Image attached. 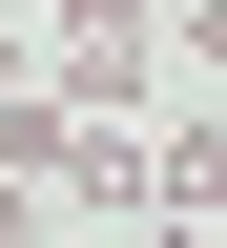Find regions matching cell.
<instances>
[{
    "label": "cell",
    "mask_w": 227,
    "mask_h": 248,
    "mask_svg": "<svg viewBox=\"0 0 227 248\" xmlns=\"http://www.w3.org/2000/svg\"><path fill=\"white\" fill-rule=\"evenodd\" d=\"M0 248H42V186H0Z\"/></svg>",
    "instance_id": "3"
},
{
    "label": "cell",
    "mask_w": 227,
    "mask_h": 248,
    "mask_svg": "<svg viewBox=\"0 0 227 248\" xmlns=\"http://www.w3.org/2000/svg\"><path fill=\"white\" fill-rule=\"evenodd\" d=\"M145 21H166V0H42V62L83 83V104H145V83H166V42H145Z\"/></svg>",
    "instance_id": "1"
},
{
    "label": "cell",
    "mask_w": 227,
    "mask_h": 248,
    "mask_svg": "<svg viewBox=\"0 0 227 248\" xmlns=\"http://www.w3.org/2000/svg\"><path fill=\"white\" fill-rule=\"evenodd\" d=\"M166 21H186V0H166Z\"/></svg>",
    "instance_id": "5"
},
{
    "label": "cell",
    "mask_w": 227,
    "mask_h": 248,
    "mask_svg": "<svg viewBox=\"0 0 227 248\" xmlns=\"http://www.w3.org/2000/svg\"><path fill=\"white\" fill-rule=\"evenodd\" d=\"M21 62H42V42H21V21H0V104H21Z\"/></svg>",
    "instance_id": "4"
},
{
    "label": "cell",
    "mask_w": 227,
    "mask_h": 248,
    "mask_svg": "<svg viewBox=\"0 0 227 248\" xmlns=\"http://www.w3.org/2000/svg\"><path fill=\"white\" fill-rule=\"evenodd\" d=\"M166 228H227V104L166 124Z\"/></svg>",
    "instance_id": "2"
}]
</instances>
